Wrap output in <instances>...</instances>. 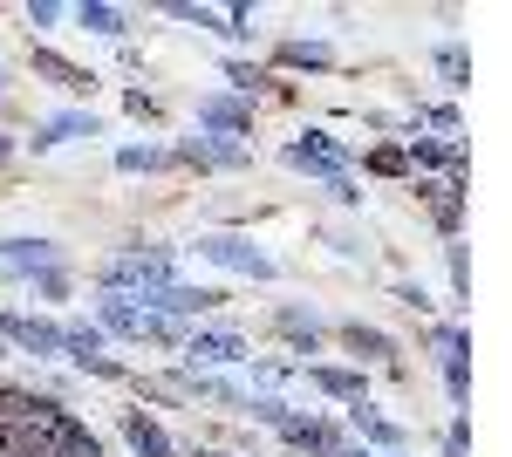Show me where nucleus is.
Listing matches in <instances>:
<instances>
[{
	"instance_id": "obj_1",
	"label": "nucleus",
	"mask_w": 512,
	"mask_h": 457,
	"mask_svg": "<svg viewBox=\"0 0 512 457\" xmlns=\"http://www.w3.org/2000/svg\"><path fill=\"white\" fill-rule=\"evenodd\" d=\"M103 287L110 294H151V287H171V253L164 246H130L103 267Z\"/></svg>"
},
{
	"instance_id": "obj_2",
	"label": "nucleus",
	"mask_w": 512,
	"mask_h": 457,
	"mask_svg": "<svg viewBox=\"0 0 512 457\" xmlns=\"http://www.w3.org/2000/svg\"><path fill=\"white\" fill-rule=\"evenodd\" d=\"M198 253H205V260H219V267H233V273H246V280H274V260H267L253 239H239V232H205V239H198Z\"/></svg>"
},
{
	"instance_id": "obj_3",
	"label": "nucleus",
	"mask_w": 512,
	"mask_h": 457,
	"mask_svg": "<svg viewBox=\"0 0 512 457\" xmlns=\"http://www.w3.org/2000/svg\"><path fill=\"white\" fill-rule=\"evenodd\" d=\"M0 342H14L21 355H35V362H55L62 355V328L41 321V314H7L0 307Z\"/></svg>"
},
{
	"instance_id": "obj_4",
	"label": "nucleus",
	"mask_w": 512,
	"mask_h": 457,
	"mask_svg": "<svg viewBox=\"0 0 512 457\" xmlns=\"http://www.w3.org/2000/svg\"><path fill=\"white\" fill-rule=\"evenodd\" d=\"M431 342H437V355H444V389H451V403H465L472 396V335L465 328H431Z\"/></svg>"
},
{
	"instance_id": "obj_5",
	"label": "nucleus",
	"mask_w": 512,
	"mask_h": 457,
	"mask_svg": "<svg viewBox=\"0 0 512 457\" xmlns=\"http://www.w3.org/2000/svg\"><path fill=\"white\" fill-rule=\"evenodd\" d=\"M137 301H144V314L185 321V314H205V307H219L226 294H219V287H178V280H171V287H151V294H137Z\"/></svg>"
},
{
	"instance_id": "obj_6",
	"label": "nucleus",
	"mask_w": 512,
	"mask_h": 457,
	"mask_svg": "<svg viewBox=\"0 0 512 457\" xmlns=\"http://www.w3.org/2000/svg\"><path fill=\"white\" fill-rule=\"evenodd\" d=\"M55 267H62V246L55 239H0V273L35 280V273H55Z\"/></svg>"
},
{
	"instance_id": "obj_7",
	"label": "nucleus",
	"mask_w": 512,
	"mask_h": 457,
	"mask_svg": "<svg viewBox=\"0 0 512 457\" xmlns=\"http://www.w3.org/2000/svg\"><path fill=\"white\" fill-rule=\"evenodd\" d=\"M185 355H192V362H205V369H233V362H246V355H253V348L239 342L233 328H192V335H185Z\"/></svg>"
},
{
	"instance_id": "obj_8",
	"label": "nucleus",
	"mask_w": 512,
	"mask_h": 457,
	"mask_svg": "<svg viewBox=\"0 0 512 457\" xmlns=\"http://www.w3.org/2000/svg\"><path fill=\"white\" fill-rule=\"evenodd\" d=\"M171 157H178V164H205V171H239V164H253V151L233 144V137H185Z\"/></svg>"
},
{
	"instance_id": "obj_9",
	"label": "nucleus",
	"mask_w": 512,
	"mask_h": 457,
	"mask_svg": "<svg viewBox=\"0 0 512 457\" xmlns=\"http://www.w3.org/2000/svg\"><path fill=\"white\" fill-rule=\"evenodd\" d=\"M198 130L205 137H246L253 130V103H239V96H198Z\"/></svg>"
},
{
	"instance_id": "obj_10",
	"label": "nucleus",
	"mask_w": 512,
	"mask_h": 457,
	"mask_svg": "<svg viewBox=\"0 0 512 457\" xmlns=\"http://www.w3.org/2000/svg\"><path fill=\"white\" fill-rule=\"evenodd\" d=\"M69 137H103V116L96 110H62V116H48L35 130V151H55V144H69Z\"/></svg>"
},
{
	"instance_id": "obj_11",
	"label": "nucleus",
	"mask_w": 512,
	"mask_h": 457,
	"mask_svg": "<svg viewBox=\"0 0 512 457\" xmlns=\"http://www.w3.org/2000/svg\"><path fill=\"white\" fill-rule=\"evenodd\" d=\"M349 423H355V437L362 444H376V451H403V423H390V417H376V403H349Z\"/></svg>"
},
{
	"instance_id": "obj_12",
	"label": "nucleus",
	"mask_w": 512,
	"mask_h": 457,
	"mask_svg": "<svg viewBox=\"0 0 512 457\" xmlns=\"http://www.w3.org/2000/svg\"><path fill=\"white\" fill-rule=\"evenodd\" d=\"M417 191H424V205H431L437 232L451 239V232H458V219H465V178H444V185H417Z\"/></svg>"
},
{
	"instance_id": "obj_13",
	"label": "nucleus",
	"mask_w": 512,
	"mask_h": 457,
	"mask_svg": "<svg viewBox=\"0 0 512 457\" xmlns=\"http://www.w3.org/2000/svg\"><path fill=\"white\" fill-rule=\"evenodd\" d=\"M123 437H130V451H137V457H178V444L164 437V423L144 417V410H123Z\"/></svg>"
},
{
	"instance_id": "obj_14",
	"label": "nucleus",
	"mask_w": 512,
	"mask_h": 457,
	"mask_svg": "<svg viewBox=\"0 0 512 457\" xmlns=\"http://www.w3.org/2000/svg\"><path fill=\"white\" fill-rule=\"evenodd\" d=\"M294 451H308V457H335L342 451V437H335V423H321V417H294L287 430H280Z\"/></svg>"
},
{
	"instance_id": "obj_15",
	"label": "nucleus",
	"mask_w": 512,
	"mask_h": 457,
	"mask_svg": "<svg viewBox=\"0 0 512 457\" xmlns=\"http://www.w3.org/2000/svg\"><path fill=\"white\" fill-rule=\"evenodd\" d=\"M137 321H144L137 294H103V307H96V328H103V335H123V342H137Z\"/></svg>"
},
{
	"instance_id": "obj_16",
	"label": "nucleus",
	"mask_w": 512,
	"mask_h": 457,
	"mask_svg": "<svg viewBox=\"0 0 512 457\" xmlns=\"http://www.w3.org/2000/svg\"><path fill=\"white\" fill-rule=\"evenodd\" d=\"M35 76H48L55 89H69V96H89V89H96V76L76 69V62H62L55 48H35Z\"/></svg>"
},
{
	"instance_id": "obj_17",
	"label": "nucleus",
	"mask_w": 512,
	"mask_h": 457,
	"mask_svg": "<svg viewBox=\"0 0 512 457\" xmlns=\"http://www.w3.org/2000/svg\"><path fill=\"white\" fill-rule=\"evenodd\" d=\"M274 328L294 342V355H315V348H321V321H315V314H301V307H274Z\"/></svg>"
},
{
	"instance_id": "obj_18",
	"label": "nucleus",
	"mask_w": 512,
	"mask_h": 457,
	"mask_svg": "<svg viewBox=\"0 0 512 457\" xmlns=\"http://www.w3.org/2000/svg\"><path fill=\"white\" fill-rule=\"evenodd\" d=\"M76 28H89V35H110V41L130 35L123 7H110V0H82V7H76Z\"/></svg>"
},
{
	"instance_id": "obj_19",
	"label": "nucleus",
	"mask_w": 512,
	"mask_h": 457,
	"mask_svg": "<svg viewBox=\"0 0 512 457\" xmlns=\"http://www.w3.org/2000/svg\"><path fill=\"white\" fill-rule=\"evenodd\" d=\"M308 382H315V389H328V396H342V403H369L362 369H308Z\"/></svg>"
},
{
	"instance_id": "obj_20",
	"label": "nucleus",
	"mask_w": 512,
	"mask_h": 457,
	"mask_svg": "<svg viewBox=\"0 0 512 457\" xmlns=\"http://www.w3.org/2000/svg\"><path fill=\"white\" fill-rule=\"evenodd\" d=\"M62 355H69V362H96V355H103V328H96V321H69V328H62Z\"/></svg>"
},
{
	"instance_id": "obj_21",
	"label": "nucleus",
	"mask_w": 512,
	"mask_h": 457,
	"mask_svg": "<svg viewBox=\"0 0 512 457\" xmlns=\"http://www.w3.org/2000/svg\"><path fill=\"white\" fill-rule=\"evenodd\" d=\"M342 342H349L362 362H390V355H396L390 335H383V328H362V321H349V328H342Z\"/></svg>"
},
{
	"instance_id": "obj_22",
	"label": "nucleus",
	"mask_w": 512,
	"mask_h": 457,
	"mask_svg": "<svg viewBox=\"0 0 512 457\" xmlns=\"http://www.w3.org/2000/svg\"><path fill=\"white\" fill-rule=\"evenodd\" d=\"M280 69H335L328 41H280Z\"/></svg>"
},
{
	"instance_id": "obj_23",
	"label": "nucleus",
	"mask_w": 512,
	"mask_h": 457,
	"mask_svg": "<svg viewBox=\"0 0 512 457\" xmlns=\"http://www.w3.org/2000/svg\"><path fill=\"white\" fill-rule=\"evenodd\" d=\"M164 164H171V151H158V144H123V151H117L123 178H137V171H164Z\"/></svg>"
},
{
	"instance_id": "obj_24",
	"label": "nucleus",
	"mask_w": 512,
	"mask_h": 457,
	"mask_svg": "<svg viewBox=\"0 0 512 457\" xmlns=\"http://www.w3.org/2000/svg\"><path fill=\"white\" fill-rule=\"evenodd\" d=\"M239 417H253V423H274V430H287V423L301 417V410H287L280 396H246V403H239Z\"/></svg>"
},
{
	"instance_id": "obj_25",
	"label": "nucleus",
	"mask_w": 512,
	"mask_h": 457,
	"mask_svg": "<svg viewBox=\"0 0 512 457\" xmlns=\"http://www.w3.org/2000/svg\"><path fill=\"white\" fill-rule=\"evenodd\" d=\"M431 62H437V69H444V76H451V82H472V55H465L458 41H444V48H437Z\"/></svg>"
},
{
	"instance_id": "obj_26",
	"label": "nucleus",
	"mask_w": 512,
	"mask_h": 457,
	"mask_svg": "<svg viewBox=\"0 0 512 457\" xmlns=\"http://www.w3.org/2000/svg\"><path fill=\"white\" fill-rule=\"evenodd\" d=\"M226 82H233L239 96H253V89H260V82H267V76H260L253 62H226Z\"/></svg>"
},
{
	"instance_id": "obj_27",
	"label": "nucleus",
	"mask_w": 512,
	"mask_h": 457,
	"mask_svg": "<svg viewBox=\"0 0 512 457\" xmlns=\"http://www.w3.org/2000/svg\"><path fill=\"white\" fill-rule=\"evenodd\" d=\"M369 171H383V178H403L410 164H403V151H396V144H383V151H369Z\"/></svg>"
},
{
	"instance_id": "obj_28",
	"label": "nucleus",
	"mask_w": 512,
	"mask_h": 457,
	"mask_svg": "<svg viewBox=\"0 0 512 457\" xmlns=\"http://www.w3.org/2000/svg\"><path fill=\"white\" fill-rule=\"evenodd\" d=\"M69 294V273L55 267V273H35V301H62Z\"/></svg>"
},
{
	"instance_id": "obj_29",
	"label": "nucleus",
	"mask_w": 512,
	"mask_h": 457,
	"mask_svg": "<svg viewBox=\"0 0 512 457\" xmlns=\"http://www.w3.org/2000/svg\"><path fill=\"white\" fill-rule=\"evenodd\" d=\"M123 110L137 116V123H158V103H151V96H144V89H130V96H123Z\"/></svg>"
},
{
	"instance_id": "obj_30",
	"label": "nucleus",
	"mask_w": 512,
	"mask_h": 457,
	"mask_svg": "<svg viewBox=\"0 0 512 457\" xmlns=\"http://www.w3.org/2000/svg\"><path fill=\"white\" fill-rule=\"evenodd\" d=\"M55 21H62V7H55V0H35V7H28V28H55Z\"/></svg>"
},
{
	"instance_id": "obj_31",
	"label": "nucleus",
	"mask_w": 512,
	"mask_h": 457,
	"mask_svg": "<svg viewBox=\"0 0 512 457\" xmlns=\"http://www.w3.org/2000/svg\"><path fill=\"white\" fill-rule=\"evenodd\" d=\"M451 280H458V294L472 287V267H465V246H451Z\"/></svg>"
},
{
	"instance_id": "obj_32",
	"label": "nucleus",
	"mask_w": 512,
	"mask_h": 457,
	"mask_svg": "<svg viewBox=\"0 0 512 457\" xmlns=\"http://www.w3.org/2000/svg\"><path fill=\"white\" fill-rule=\"evenodd\" d=\"M396 301H403V307H431V294H424L417 280H403V287H396Z\"/></svg>"
},
{
	"instance_id": "obj_33",
	"label": "nucleus",
	"mask_w": 512,
	"mask_h": 457,
	"mask_svg": "<svg viewBox=\"0 0 512 457\" xmlns=\"http://www.w3.org/2000/svg\"><path fill=\"white\" fill-rule=\"evenodd\" d=\"M335 457H369V444H342V451H335Z\"/></svg>"
},
{
	"instance_id": "obj_34",
	"label": "nucleus",
	"mask_w": 512,
	"mask_h": 457,
	"mask_svg": "<svg viewBox=\"0 0 512 457\" xmlns=\"http://www.w3.org/2000/svg\"><path fill=\"white\" fill-rule=\"evenodd\" d=\"M178 457H233V451H178Z\"/></svg>"
},
{
	"instance_id": "obj_35",
	"label": "nucleus",
	"mask_w": 512,
	"mask_h": 457,
	"mask_svg": "<svg viewBox=\"0 0 512 457\" xmlns=\"http://www.w3.org/2000/svg\"><path fill=\"white\" fill-rule=\"evenodd\" d=\"M7 157H14V137H0V164H7Z\"/></svg>"
},
{
	"instance_id": "obj_36",
	"label": "nucleus",
	"mask_w": 512,
	"mask_h": 457,
	"mask_svg": "<svg viewBox=\"0 0 512 457\" xmlns=\"http://www.w3.org/2000/svg\"><path fill=\"white\" fill-rule=\"evenodd\" d=\"M0 89H7V69H0Z\"/></svg>"
},
{
	"instance_id": "obj_37",
	"label": "nucleus",
	"mask_w": 512,
	"mask_h": 457,
	"mask_svg": "<svg viewBox=\"0 0 512 457\" xmlns=\"http://www.w3.org/2000/svg\"><path fill=\"white\" fill-rule=\"evenodd\" d=\"M0 355H7V342H0Z\"/></svg>"
}]
</instances>
